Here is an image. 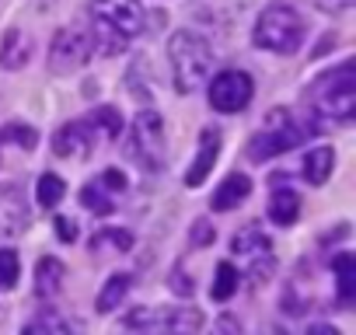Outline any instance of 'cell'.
I'll list each match as a JSON object with an SVG mask.
<instances>
[{
  "label": "cell",
  "mask_w": 356,
  "mask_h": 335,
  "mask_svg": "<svg viewBox=\"0 0 356 335\" xmlns=\"http://www.w3.org/2000/svg\"><path fill=\"white\" fill-rule=\"evenodd\" d=\"M238 269L231 265V262H220L217 265V279H213V300H227V297H234V290H238Z\"/></svg>",
  "instance_id": "obj_22"
},
{
  "label": "cell",
  "mask_w": 356,
  "mask_h": 335,
  "mask_svg": "<svg viewBox=\"0 0 356 335\" xmlns=\"http://www.w3.org/2000/svg\"><path fill=\"white\" fill-rule=\"evenodd\" d=\"M91 248L95 252H129L133 248V234L129 231H115V227H108V231H98L95 238H91Z\"/></svg>",
  "instance_id": "obj_20"
},
{
  "label": "cell",
  "mask_w": 356,
  "mask_h": 335,
  "mask_svg": "<svg viewBox=\"0 0 356 335\" xmlns=\"http://www.w3.org/2000/svg\"><path fill=\"white\" fill-rule=\"evenodd\" d=\"M81 203H84L91 213H98V217H108V213H112V199H105L98 186H84V189H81Z\"/></svg>",
  "instance_id": "obj_25"
},
{
  "label": "cell",
  "mask_w": 356,
  "mask_h": 335,
  "mask_svg": "<svg viewBox=\"0 0 356 335\" xmlns=\"http://www.w3.org/2000/svg\"><path fill=\"white\" fill-rule=\"evenodd\" d=\"M32 56V39L22 28H11L4 39H0V67L4 70H22Z\"/></svg>",
  "instance_id": "obj_14"
},
{
  "label": "cell",
  "mask_w": 356,
  "mask_h": 335,
  "mask_svg": "<svg viewBox=\"0 0 356 335\" xmlns=\"http://www.w3.org/2000/svg\"><path fill=\"white\" fill-rule=\"evenodd\" d=\"M91 122H95V129H98L105 140H115V136L122 133V115H119V108H112V105L98 108Z\"/></svg>",
  "instance_id": "obj_24"
},
{
  "label": "cell",
  "mask_w": 356,
  "mask_h": 335,
  "mask_svg": "<svg viewBox=\"0 0 356 335\" xmlns=\"http://www.w3.org/2000/svg\"><path fill=\"white\" fill-rule=\"evenodd\" d=\"M168 60H171L175 88L182 95L196 91L213 70V49L196 32H175L171 42H168Z\"/></svg>",
  "instance_id": "obj_3"
},
{
  "label": "cell",
  "mask_w": 356,
  "mask_h": 335,
  "mask_svg": "<svg viewBox=\"0 0 356 335\" xmlns=\"http://www.w3.org/2000/svg\"><path fill=\"white\" fill-rule=\"evenodd\" d=\"M95 122L91 119H77V122H67L56 136H53V150L60 157H88L91 147H95Z\"/></svg>",
  "instance_id": "obj_10"
},
{
  "label": "cell",
  "mask_w": 356,
  "mask_h": 335,
  "mask_svg": "<svg viewBox=\"0 0 356 335\" xmlns=\"http://www.w3.org/2000/svg\"><path fill=\"white\" fill-rule=\"evenodd\" d=\"M193 241H196V245H210V241H213V227H210L207 220H196V231H193Z\"/></svg>",
  "instance_id": "obj_30"
},
{
  "label": "cell",
  "mask_w": 356,
  "mask_h": 335,
  "mask_svg": "<svg viewBox=\"0 0 356 335\" xmlns=\"http://www.w3.org/2000/svg\"><path fill=\"white\" fill-rule=\"evenodd\" d=\"M234 255H248L255 262V276H266L273 269V248H269V238L259 234V231H241L234 234Z\"/></svg>",
  "instance_id": "obj_11"
},
{
  "label": "cell",
  "mask_w": 356,
  "mask_h": 335,
  "mask_svg": "<svg viewBox=\"0 0 356 335\" xmlns=\"http://www.w3.org/2000/svg\"><path fill=\"white\" fill-rule=\"evenodd\" d=\"M129 286H133V276H126V272H115L105 286H102V293H98V311L102 314H108V311H115L119 304H122V297L129 293Z\"/></svg>",
  "instance_id": "obj_19"
},
{
  "label": "cell",
  "mask_w": 356,
  "mask_h": 335,
  "mask_svg": "<svg viewBox=\"0 0 356 335\" xmlns=\"http://www.w3.org/2000/svg\"><path fill=\"white\" fill-rule=\"evenodd\" d=\"M171 290L182 297H193V279H186L182 272H171Z\"/></svg>",
  "instance_id": "obj_29"
},
{
  "label": "cell",
  "mask_w": 356,
  "mask_h": 335,
  "mask_svg": "<svg viewBox=\"0 0 356 335\" xmlns=\"http://www.w3.org/2000/svg\"><path fill=\"white\" fill-rule=\"evenodd\" d=\"M60 283H63V262L60 259H39V265H35V293L39 297H53L56 290H60Z\"/></svg>",
  "instance_id": "obj_17"
},
{
  "label": "cell",
  "mask_w": 356,
  "mask_h": 335,
  "mask_svg": "<svg viewBox=\"0 0 356 335\" xmlns=\"http://www.w3.org/2000/svg\"><path fill=\"white\" fill-rule=\"evenodd\" d=\"M203 325V314L193 307H175V311H161V307H136L126 314V328H168V332H196Z\"/></svg>",
  "instance_id": "obj_9"
},
{
  "label": "cell",
  "mask_w": 356,
  "mask_h": 335,
  "mask_svg": "<svg viewBox=\"0 0 356 335\" xmlns=\"http://www.w3.org/2000/svg\"><path fill=\"white\" fill-rule=\"evenodd\" d=\"M307 115L311 129H328L335 122H349L356 112V70L353 63H342L339 70L318 77L307 91Z\"/></svg>",
  "instance_id": "obj_2"
},
{
  "label": "cell",
  "mask_w": 356,
  "mask_h": 335,
  "mask_svg": "<svg viewBox=\"0 0 356 335\" xmlns=\"http://www.w3.org/2000/svg\"><path fill=\"white\" fill-rule=\"evenodd\" d=\"M25 332H29V335H39V332H60V335H67V332H70V325H67V321H60L56 314H49V311H46V314H39V318H35V321H32Z\"/></svg>",
  "instance_id": "obj_27"
},
{
  "label": "cell",
  "mask_w": 356,
  "mask_h": 335,
  "mask_svg": "<svg viewBox=\"0 0 356 335\" xmlns=\"http://www.w3.org/2000/svg\"><path fill=\"white\" fill-rule=\"evenodd\" d=\"M332 269H335V276H339V297H342V304H349V300L356 297V255L339 252V255L332 259Z\"/></svg>",
  "instance_id": "obj_18"
},
{
  "label": "cell",
  "mask_w": 356,
  "mask_h": 335,
  "mask_svg": "<svg viewBox=\"0 0 356 335\" xmlns=\"http://www.w3.org/2000/svg\"><path fill=\"white\" fill-rule=\"evenodd\" d=\"M126 157H133L136 164H143L147 172H157L164 164V122L157 112L143 108L133 119V133L126 143Z\"/></svg>",
  "instance_id": "obj_5"
},
{
  "label": "cell",
  "mask_w": 356,
  "mask_h": 335,
  "mask_svg": "<svg viewBox=\"0 0 356 335\" xmlns=\"http://www.w3.org/2000/svg\"><path fill=\"white\" fill-rule=\"evenodd\" d=\"M102 186H108V189H126V175H122V172H105Z\"/></svg>",
  "instance_id": "obj_31"
},
{
  "label": "cell",
  "mask_w": 356,
  "mask_h": 335,
  "mask_svg": "<svg viewBox=\"0 0 356 335\" xmlns=\"http://www.w3.org/2000/svg\"><path fill=\"white\" fill-rule=\"evenodd\" d=\"M300 140H304V126H297L286 108H276L269 115V129H262V133H255L248 140V157L252 161H273L283 150L297 147Z\"/></svg>",
  "instance_id": "obj_6"
},
{
  "label": "cell",
  "mask_w": 356,
  "mask_h": 335,
  "mask_svg": "<svg viewBox=\"0 0 356 335\" xmlns=\"http://www.w3.org/2000/svg\"><path fill=\"white\" fill-rule=\"evenodd\" d=\"M63 193H67V186H63V179H60V175H42V179H39V186H35V196H39V203H42L46 210L60 206Z\"/></svg>",
  "instance_id": "obj_21"
},
{
  "label": "cell",
  "mask_w": 356,
  "mask_h": 335,
  "mask_svg": "<svg viewBox=\"0 0 356 335\" xmlns=\"http://www.w3.org/2000/svg\"><path fill=\"white\" fill-rule=\"evenodd\" d=\"M4 143H15V147H22V150H35L39 133H35L32 126H18V122H11V126L0 129V147H4Z\"/></svg>",
  "instance_id": "obj_23"
},
{
  "label": "cell",
  "mask_w": 356,
  "mask_h": 335,
  "mask_svg": "<svg viewBox=\"0 0 356 335\" xmlns=\"http://www.w3.org/2000/svg\"><path fill=\"white\" fill-rule=\"evenodd\" d=\"M53 224H56V234H60L63 241H77V227H74V220H67V217H56Z\"/></svg>",
  "instance_id": "obj_28"
},
{
  "label": "cell",
  "mask_w": 356,
  "mask_h": 335,
  "mask_svg": "<svg viewBox=\"0 0 356 335\" xmlns=\"http://www.w3.org/2000/svg\"><path fill=\"white\" fill-rule=\"evenodd\" d=\"M304 42V22L286 4L266 8L255 22V46L269 53H297Z\"/></svg>",
  "instance_id": "obj_4"
},
{
  "label": "cell",
  "mask_w": 356,
  "mask_h": 335,
  "mask_svg": "<svg viewBox=\"0 0 356 335\" xmlns=\"http://www.w3.org/2000/svg\"><path fill=\"white\" fill-rule=\"evenodd\" d=\"M91 49L102 56H115L126 49L129 39H136L147 25V11L140 0H91Z\"/></svg>",
  "instance_id": "obj_1"
},
{
  "label": "cell",
  "mask_w": 356,
  "mask_h": 335,
  "mask_svg": "<svg viewBox=\"0 0 356 335\" xmlns=\"http://www.w3.org/2000/svg\"><path fill=\"white\" fill-rule=\"evenodd\" d=\"M297 213H300V196L293 189H276L269 196V217H273V224L290 227L297 220Z\"/></svg>",
  "instance_id": "obj_15"
},
{
  "label": "cell",
  "mask_w": 356,
  "mask_h": 335,
  "mask_svg": "<svg viewBox=\"0 0 356 335\" xmlns=\"http://www.w3.org/2000/svg\"><path fill=\"white\" fill-rule=\"evenodd\" d=\"M42 4H46V8H49V4H56V0H42Z\"/></svg>",
  "instance_id": "obj_33"
},
{
  "label": "cell",
  "mask_w": 356,
  "mask_h": 335,
  "mask_svg": "<svg viewBox=\"0 0 356 335\" xmlns=\"http://www.w3.org/2000/svg\"><path fill=\"white\" fill-rule=\"evenodd\" d=\"M18 279V255L11 248H0V290H11Z\"/></svg>",
  "instance_id": "obj_26"
},
{
  "label": "cell",
  "mask_w": 356,
  "mask_h": 335,
  "mask_svg": "<svg viewBox=\"0 0 356 335\" xmlns=\"http://www.w3.org/2000/svg\"><path fill=\"white\" fill-rule=\"evenodd\" d=\"M332 168H335L332 147H318V150H311V154L304 157V179H307L311 186H325L328 175H332Z\"/></svg>",
  "instance_id": "obj_16"
},
{
  "label": "cell",
  "mask_w": 356,
  "mask_h": 335,
  "mask_svg": "<svg viewBox=\"0 0 356 335\" xmlns=\"http://www.w3.org/2000/svg\"><path fill=\"white\" fill-rule=\"evenodd\" d=\"M311 335H335V328H321V325H314Z\"/></svg>",
  "instance_id": "obj_32"
},
{
  "label": "cell",
  "mask_w": 356,
  "mask_h": 335,
  "mask_svg": "<svg viewBox=\"0 0 356 335\" xmlns=\"http://www.w3.org/2000/svg\"><path fill=\"white\" fill-rule=\"evenodd\" d=\"M91 35L77 32V28H63L56 32L53 46H49V70L53 74H74L91 60Z\"/></svg>",
  "instance_id": "obj_7"
},
{
  "label": "cell",
  "mask_w": 356,
  "mask_h": 335,
  "mask_svg": "<svg viewBox=\"0 0 356 335\" xmlns=\"http://www.w3.org/2000/svg\"><path fill=\"white\" fill-rule=\"evenodd\" d=\"M252 95H255V84H252V77L245 70H224V74H217L210 81V105L217 112L234 115V112H241L252 101Z\"/></svg>",
  "instance_id": "obj_8"
},
{
  "label": "cell",
  "mask_w": 356,
  "mask_h": 335,
  "mask_svg": "<svg viewBox=\"0 0 356 335\" xmlns=\"http://www.w3.org/2000/svg\"><path fill=\"white\" fill-rule=\"evenodd\" d=\"M248 193H252V179L241 175V172H234V175H227V179L220 182V189L213 193L210 206H213L217 213H227V210L241 206V203L248 199Z\"/></svg>",
  "instance_id": "obj_13"
},
{
  "label": "cell",
  "mask_w": 356,
  "mask_h": 335,
  "mask_svg": "<svg viewBox=\"0 0 356 335\" xmlns=\"http://www.w3.org/2000/svg\"><path fill=\"white\" fill-rule=\"evenodd\" d=\"M217 157H220V133L217 129H207L203 140H200V157L193 161V168L186 172V186H203L207 175L213 172Z\"/></svg>",
  "instance_id": "obj_12"
}]
</instances>
